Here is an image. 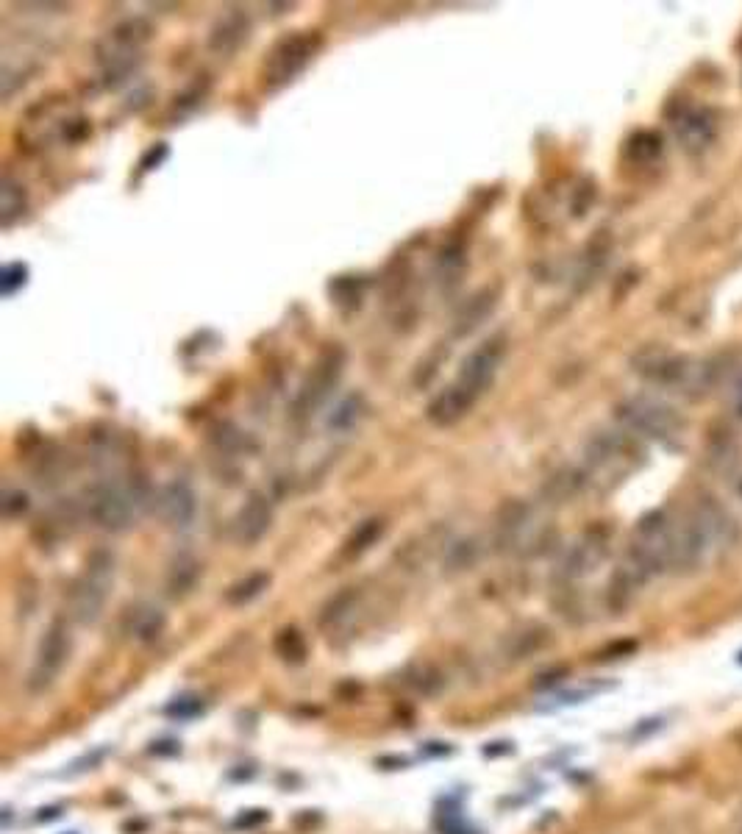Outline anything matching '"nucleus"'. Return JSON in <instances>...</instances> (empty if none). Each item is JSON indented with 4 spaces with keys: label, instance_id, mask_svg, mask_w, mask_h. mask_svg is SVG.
<instances>
[{
    "label": "nucleus",
    "instance_id": "obj_1",
    "mask_svg": "<svg viewBox=\"0 0 742 834\" xmlns=\"http://www.w3.org/2000/svg\"><path fill=\"white\" fill-rule=\"evenodd\" d=\"M734 540V520L720 504L712 498H701L676 523V554H673V568L681 573H692L704 565L709 556L726 548Z\"/></svg>",
    "mask_w": 742,
    "mask_h": 834
},
{
    "label": "nucleus",
    "instance_id": "obj_2",
    "mask_svg": "<svg viewBox=\"0 0 742 834\" xmlns=\"http://www.w3.org/2000/svg\"><path fill=\"white\" fill-rule=\"evenodd\" d=\"M631 367L642 381H648L654 387H665V390L684 392L690 398H701L704 392L715 387V367L706 365L701 359H692V356L673 354L659 345H648L637 351L631 359Z\"/></svg>",
    "mask_w": 742,
    "mask_h": 834
},
{
    "label": "nucleus",
    "instance_id": "obj_3",
    "mask_svg": "<svg viewBox=\"0 0 742 834\" xmlns=\"http://www.w3.org/2000/svg\"><path fill=\"white\" fill-rule=\"evenodd\" d=\"M615 412L629 434H640L645 440H654L667 448L679 445L684 429H687L684 417L673 406L662 404L656 398H645V395L626 398L623 404H617Z\"/></svg>",
    "mask_w": 742,
    "mask_h": 834
},
{
    "label": "nucleus",
    "instance_id": "obj_4",
    "mask_svg": "<svg viewBox=\"0 0 742 834\" xmlns=\"http://www.w3.org/2000/svg\"><path fill=\"white\" fill-rule=\"evenodd\" d=\"M145 493L137 481H101L87 495V512L103 531H126L134 526Z\"/></svg>",
    "mask_w": 742,
    "mask_h": 834
},
{
    "label": "nucleus",
    "instance_id": "obj_5",
    "mask_svg": "<svg viewBox=\"0 0 742 834\" xmlns=\"http://www.w3.org/2000/svg\"><path fill=\"white\" fill-rule=\"evenodd\" d=\"M114 556L106 551H95L81 570L73 587H70V618L81 626L98 623L106 607V598L112 590Z\"/></svg>",
    "mask_w": 742,
    "mask_h": 834
},
{
    "label": "nucleus",
    "instance_id": "obj_6",
    "mask_svg": "<svg viewBox=\"0 0 742 834\" xmlns=\"http://www.w3.org/2000/svg\"><path fill=\"white\" fill-rule=\"evenodd\" d=\"M151 39V26H145L142 20H128L123 26H117L109 31L106 37L98 42V64H101L103 76L109 84H120L126 81L137 64L142 62V51Z\"/></svg>",
    "mask_w": 742,
    "mask_h": 834
},
{
    "label": "nucleus",
    "instance_id": "obj_7",
    "mask_svg": "<svg viewBox=\"0 0 742 834\" xmlns=\"http://www.w3.org/2000/svg\"><path fill=\"white\" fill-rule=\"evenodd\" d=\"M320 45H323V39L315 31H295V34L278 39L267 53L265 67H262L265 87L281 89L287 87L290 81H295L312 64Z\"/></svg>",
    "mask_w": 742,
    "mask_h": 834
},
{
    "label": "nucleus",
    "instance_id": "obj_8",
    "mask_svg": "<svg viewBox=\"0 0 742 834\" xmlns=\"http://www.w3.org/2000/svg\"><path fill=\"white\" fill-rule=\"evenodd\" d=\"M640 445L629 431H601L587 443V468L592 476L620 479L640 462Z\"/></svg>",
    "mask_w": 742,
    "mask_h": 834
},
{
    "label": "nucleus",
    "instance_id": "obj_9",
    "mask_svg": "<svg viewBox=\"0 0 742 834\" xmlns=\"http://www.w3.org/2000/svg\"><path fill=\"white\" fill-rule=\"evenodd\" d=\"M70 648H73V640H70L67 623L64 620H53L51 626L45 629V634H42V640H39L34 665H31V673H28V687L34 693H45L48 687H53V682L59 679V673H62L67 659H70Z\"/></svg>",
    "mask_w": 742,
    "mask_h": 834
},
{
    "label": "nucleus",
    "instance_id": "obj_10",
    "mask_svg": "<svg viewBox=\"0 0 742 834\" xmlns=\"http://www.w3.org/2000/svg\"><path fill=\"white\" fill-rule=\"evenodd\" d=\"M342 367H345V351H342L340 345H331L328 351L317 356L315 367H312V373L303 381L301 395L295 401V412L298 415H312L317 406L326 401L331 390L337 387V381H340Z\"/></svg>",
    "mask_w": 742,
    "mask_h": 834
},
{
    "label": "nucleus",
    "instance_id": "obj_11",
    "mask_svg": "<svg viewBox=\"0 0 742 834\" xmlns=\"http://www.w3.org/2000/svg\"><path fill=\"white\" fill-rule=\"evenodd\" d=\"M673 131L679 137L681 148L690 153H704L717 137V114L698 103H679L676 112L670 114Z\"/></svg>",
    "mask_w": 742,
    "mask_h": 834
},
{
    "label": "nucleus",
    "instance_id": "obj_12",
    "mask_svg": "<svg viewBox=\"0 0 742 834\" xmlns=\"http://www.w3.org/2000/svg\"><path fill=\"white\" fill-rule=\"evenodd\" d=\"M501 356H504L501 340L484 342L473 354L465 356V362L459 367V379H456V384H462L465 390H470L478 398L481 392L492 387L495 373H498V365H501Z\"/></svg>",
    "mask_w": 742,
    "mask_h": 834
},
{
    "label": "nucleus",
    "instance_id": "obj_13",
    "mask_svg": "<svg viewBox=\"0 0 742 834\" xmlns=\"http://www.w3.org/2000/svg\"><path fill=\"white\" fill-rule=\"evenodd\" d=\"M606 554H609V531L590 529L587 534H581L579 543L567 551L562 573L567 579H584V576H590L592 570H598Z\"/></svg>",
    "mask_w": 742,
    "mask_h": 834
},
{
    "label": "nucleus",
    "instance_id": "obj_14",
    "mask_svg": "<svg viewBox=\"0 0 742 834\" xmlns=\"http://www.w3.org/2000/svg\"><path fill=\"white\" fill-rule=\"evenodd\" d=\"M153 506L164 526H170V529H187L198 512V501L187 481H170L167 487H162V493L156 495Z\"/></svg>",
    "mask_w": 742,
    "mask_h": 834
},
{
    "label": "nucleus",
    "instance_id": "obj_15",
    "mask_svg": "<svg viewBox=\"0 0 742 834\" xmlns=\"http://www.w3.org/2000/svg\"><path fill=\"white\" fill-rule=\"evenodd\" d=\"M273 526V504L265 493H251L234 518V537L242 545H256Z\"/></svg>",
    "mask_w": 742,
    "mask_h": 834
},
{
    "label": "nucleus",
    "instance_id": "obj_16",
    "mask_svg": "<svg viewBox=\"0 0 742 834\" xmlns=\"http://www.w3.org/2000/svg\"><path fill=\"white\" fill-rule=\"evenodd\" d=\"M531 523H534V515H531L529 504L523 501H506L501 509H498V518H495V548L506 554V551H517L520 543L526 540V534L531 531Z\"/></svg>",
    "mask_w": 742,
    "mask_h": 834
},
{
    "label": "nucleus",
    "instance_id": "obj_17",
    "mask_svg": "<svg viewBox=\"0 0 742 834\" xmlns=\"http://www.w3.org/2000/svg\"><path fill=\"white\" fill-rule=\"evenodd\" d=\"M473 404H476V395L470 390H465L462 384H453V387H445V390L428 404L426 417L434 426H440V429H451L462 417L470 415Z\"/></svg>",
    "mask_w": 742,
    "mask_h": 834
},
{
    "label": "nucleus",
    "instance_id": "obj_18",
    "mask_svg": "<svg viewBox=\"0 0 742 834\" xmlns=\"http://www.w3.org/2000/svg\"><path fill=\"white\" fill-rule=\"evenodd\" d=\"M498 298H501L498 287H481L478 292H473L465 304L459 306L456 317H453V334H456V337H467V334H473L478 326H484V323L490 320L492 312H495Z\"/></svg>",
    "mask_w": 742,
    "mask_h": 834
},
{
    "label": "nucleus",
    "instance_id": "obj_19",
    "mask_svg": "<svg viewBox=\"0 0 742 834\" xmlns=\"http://www.w3.org/2000/svg\"><path fill=\"white\" fill-rule=\"evenodd\" d=\"M248 39H251V20L237 9H231L214 23L212 34H209V48L220 56H231L242 45H248Z\"/></svg>",
    "mask_w": 742,
    "mask_h": 834
},
{
    "label": "nucleus",
    "instance_id": "obj_20",
    "mask_svg": "<svg viewBox=\"0 0 742 834\" xmlns=\"http://www.w3.org/2000/svg\"><path fill=\"white\" fill-rule=\"evenodd\" d=\"M198 576H201V565L192 556H178L176 562L170 565V573H167V593L173 598L187 595L198 582Z\"/></svg>",
    "mask_w": 742,
    "mask_h": 834
},
{
    "label": "nucleus",
    "instance_id": "obj_21",
    "mask_svg": "<svg viewBox=\"0 0 742 834\" xmlns=\"http://www.w3.org/2000/svg\"><path fill=\"white\" fill-rule=\"evenodd\" d=\"M626 156L634 165H651L662 156V137L656 131H637L626 142Z\"/></svg>",
    "mask_w": 742,
    "mask_h": 834
},
{
    "label": "nucleus",
    "instance_id": "obj_22",
    "mask_svg": "<svg viewBox=\"0 0 742 834\" xmlns=\"http://www.w3.org/2000/svg\"><path fill=\"white\" fill-rule=\"evenodd\" d=\"M23 215H26V192L14 178H6L0 190V223L9 228Z\"/></svg>",
    "mask_w": 742,
    "mask_h": 834
},
{
    "label": "nucleus",
    "instance_id": "obj_23",
    "mask_svg": "<svg viewBox=\"0 0 742 834\" xmlns=\"http://www.w3.org/2000/svg\"><path fill=\"white\" fill-rule=\"evenodd\" d=\"M584 484H587V476H581L576 470H565V473H559L554 479H548L545 495H548L551 504H565V501H570L573 495L579 493Z\"/></svg>",
    "mask_w": 742,
    "mask_h": 834
},
{
    "label": "nucleus",
    "instance_id": "obj_24",
    "mask_svg": "<svg viewBox=\"0 0 742 834\" xmlns=\"http://www.w3.org/2000/svg\"><path fill=\"white\" fill-rule=\"evenodd\" d=\"M267 587H270V573H251L248 579H242L228 590L226 601L234 607H245V604H251L253 598L265 593Z\"/></svg>",
    "mask_w": 742,
    "mask_h": 834
},
{
    "label": "nucleus",
    "instance_id": "obj_25",
    "mask_svg": "<svg viewBox=\"0 0 742 834\" xmlns=\"http://www.w3.org/2000/svg\"><path fill=\"white\" fill-rule=\"evenodd\" d=\"M381 531H384V523H381L378 518H370V520H365V523H359L356 531L348 537V543H345V554L362 556L367 548H370V545L376 543L378 537H381Z\"/></svg>",
    "mask_w": 742,
    "mask_h": 834
},
{
    "label": "nucleus",
    "instance_id": "obj_26",
    "mask_svg": "<svg viewBox=\"0 0 742 834\" xmlns=\"http://www.w3.org/2000/svg\"><path fill=\"white\" fill-rule=\"evenodd\" d=\"M437 270H440L442 281L456 284L459 276H462V270H465V251H462V245H445V248L440 251Z\"/></svg>",
    "mask_w": 742,
    "mask_h": 834
},
{
    "label": "nucleus",
    "instance_id": "obj_27",
    "mask_svg": "<svg viewBox=\"0 0 742 834\" xmlns=\"http://www.w3.org/2000/svg\"><path fill=\"white\" fill-rule=\"evenodd\" d=\"M162 612L153 607H137L131 609V634L137 637H153L162 629Z\"/></svg>",
    "mask_w": 742,
    "mask_h": 834
},
{
    "label": "nucleus",
    "instance_id": "obj_28",
    "mask_svg": "<svg viewBox=\"0 0 742 834\" xmlns=\"http://www.w3.org/2000/svg\"><path fill=\"white\" fill-rule=\"evenodd\" d=\"M353 607H356V593L348 587L345 593H340L337 598L328 601V607L323 609V615H320V623H323V626H337V623H342V620L348 618V612H351Z\"/></svg>",
    "mask_w": 742,
    "mask_h": 834
},
{
    "label": "nucleus",
    "instance_id": "obj_29",
    "mask_svg": "<svg viewBox=\"0 0 742 834\" xmlns=\"http://www.w3.org/2000/svg\"><path fill=\"white\" fill-rule=\"evenodd\" d=\"M548 643V629H542V626H529L526 632H517L515 634V659H523L529 657L531 651H540L542 645Z\"/></svg>",
    "mask_w": 742,
    "mask_h": 834
},
{
    "label": "nucleus",
    "instance_id": "obj_30",
    "mask_svg": "<svg viewBox=\"0 0 742 834\" xmlns=\"http://www.w3.org/2000/svg\"><path fill=\"white\" fill-rule=\"evenodd\" d=\"M362 409H365V404H362V398L359 395H353V398H348V401H342L340 409L331 415V420H328V426L331 429H351L353 423L362 417Z\"/></svg>",
    "mask_w": 742,
    "mask_h": 834
},
{
    "label": "nucleus",
    "instance_id": "obj_31",
    "mask_svg": "<svg viewBox=\"0 0 742 834\" xmlns=\"http://www.w3.org/2000/svg\"><path fill=\"white\" fill-rule=\"evenodd\" d=\"M28 281V267L23 262H12L6 265V273H3V295H14L20 287H26Z\"/></svg>",
    "mask_w": 742,
    "mask_h": 834
},
{
    "label": "nucleus",
    "instance_id": "obj_32",
    "mask_svg": "<svg viewBox=\"0 0 742 834\" xmlns=\"http://www.w3.org/2000/svg\"><path fill=\"white\" fill-rule=\"evenodd\" d=\"M214 440L220 443V448H226V451H237V448H242V443H245V434L231 429V426H220V429L214 431Z\"/></svg>",
    "mask_w": 742,
    "mask_h": 834
},
{
    "label": "nucleus",
    "instance_id": "obj_33",
    "mask_svg": "<svg viewBox=\"0 0 742 834\" xmlns=\"http://www.w3.org/2000/svg\"><path fill=\"white\" fill-rule=\"evenodd\" d=\"M6 515L9 518H14V515H20V512H26L28 509V498L26 493H9L6 495Z\"/></svg>",
    "mask_w": 742,
    "mask_h": 834
},
{
    "label": "nucleus",
    "instance_id": "obj_34",
    "mask_svg": "<svg viewBox=\"0 0 742 834\" xmlns=\"http://www.w3.org/2000/svg\"><path fill=\"white\" fill-rule=\"evenodd\" d=\"M731 409H734V415L742 417V373H737L731 384Z\"/></svg>",
    "mask_w": 742,
    "mask_h": 834
},
{
    "label": "nucleus",
    "instance_id": "obj_35",
    "mask_svg": "<svg viewBox=\"0 0 742 834\" xmlns=\"http://www.w3.org/2000/svg\"><path fill=\"white\" fill-rule=\"evenodd\" d=\"M167 156V148L164 145H159V148H151V151L145 153V159H142V170H153V167L162 165V159Z\"/></svg>",
    "mask_w": 742,
    "mask_h": 834
}]
</instances>
